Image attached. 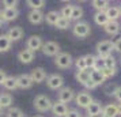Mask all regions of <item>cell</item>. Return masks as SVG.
I'll return each instance as SVG.
<instances>
[{"label": "cell", "instance_id": "4", "mask_svg": "<svg viewBox=\"0 0 121 117\" xmlns=\"http://www.w3.org/2000/svg\"><path fill=\"white\" fill-rule=\"evenodd\" d=\"M72 63H73V59H72V56L69 55L68 52H60V53L55 57L56 67L60 68V69H67V68H69L72 65Z\"/></svg>", "mask_w": 121, "mask_h": 117}, {"label": "cell", "instance_id": "14", "mask_svg": "<svg viewBox=\"0 0 121 117\" xmlns=\"http://www.w3.org/2000/svg\"><path fill=\"white\" fill-rule=\"evenodd\" d=\"M50 110L55 114L53 117H64L67 114V112H68V106L59 102V101H56V102L52 104V109Z\"/></svg>", "mask_w": 121, "mask_h": 117}, {"label": "cell", "instance_id": "17", "mask_svg": "<svg viewBox=\"0 0 121 117\" xmlns=\"http://www.w3.org/2000/svg\"><path fill=\"white\" fill-rule=\"evenodd\" d=\"M18 60L22 64H30L34 60V53L29 49H22L18 53Z\"/></svg>", "mask_w": 121, "mask_h": 117}, {"label": "cell", "instance_id": "10", "mask_svg": "<svg viewBox=\"0 0 121 117\" xmlns=\"http://www.w3.org/2000/svg\"><path fill=\"white\" fill-rule=\"evenodd\" d=\"M30 75V78L33 80V83H42L44 80H46V71H45L42 67H37L31 69V72L29 74Z\"/></svg>", "mask_w": 121, "mask_h": 117}, {"label": "cell", "instance_id": "24", "mask_svg": "<svg viewBox=\"0 0 121 117\" xmlns=\"http://www.w3.org/2000/svg\"><path fill=\"white\" fill-rule=\"evenodd\" d=\"M12 42L6 34H0V53H6L11 49Z\"/></svg>", "mask_w": 121, "mask_h": 117}, {"label": "cell", "instance_id": "30", "mask_svg": "<svg viewBox=\"0 0 121 117\" xmlns=\"http://www.w3.org/2000/svg\"><path fill=\"white\" fill-rule=\"evenodd\" d=\"M82 17H83V8L80 6H73V8H72V14H71V21L79 22Z\"/></svg>", "mask_w": 121, "mask_h": 117}, {"label": "cell", "instance_id": "13", "mask_svg": "<svg viewBox=\"0 0 121 117\" xmlns=\"http://www.w3.org/2000/svg\"><path fill=\"white\" fill-rule=\"evenodd\" d=\"M23 34H25V31H23V29L21 26H14L7 31L6 35L10 38L11 42H15V41H19L21 38H23Z\"/></svg>", "mask_w": 121, "mask_h": 117}, {"label": "cell", "instance_id": "47", "mask_svg": "<svg viewBox=\"0 0 121 117\" xmlns=\"http://www.w3.org/2000/svg\"><path fill=\"white\" fill-rule=\"evenodd\" d=\"M117 108H118V114H120V116H121V104H120V105H118V106H117Z\"/></svg>", "mask_w": 121, "mask_h": 117}, {"label": "cell", "instance_id": "38", "mask_svg": "<svg viewBox=\"0 0 121 117\" xmlns=\"http://www.w3.org/2000/svg\"><path fill=\"white\" fill-rule=\"evenodd\" d=\"M0 4L3 6V8H17L18 1L17 0H1Z\"/></svg>", "mask_w": 121, "mask_h": 117}, {"label": "cell", "instance_id": "29", "mask_svg": "<svg viewBox=\"0 0 121 117\" xmlns=\"http://www.w3.org/2000/svg\"><path fill=\"white\" fill-rule=\"evenodd\" d=\"M4 114H6V117H25L23 110L21 108H17V106H11L10 109H7Z\"/></svg>", "mask_w": 121, "mask_h": 117}, {"label": "cell", "instance_id": "46", "mask_svg": "<svg viewBox=\"0 0 121 117\" xmlns=\"http://www.w3.org/2000/svg\"><path fill=\"white\" fill-rule=\"evenodd\" d=\"M3 114H4V110H3V109L0 108V117H3Z\"/></svg>", "mask_w": 121, "mask_h": 117}, {"label": "cell", "instance_id": "15", "mask_svg": "<svg viewBox=\"0 0 121 117\" xmlns=\"http://www.w3.org/2000/svg\"><path fill=\"white\" fill-rule=\"evenodd\" d=\"M44 17H45V14L41 10H31V11L29 12L27 19L31 25H39L44 21Z\"/></svg>", "mask_w": 121, "mask_h": 117}, {"label": "cell", "instance_id": "6", "mask_svg": "<svg viewBox=\"0 0 121 117\" xmlns=\"http://www.w3.org/2000/svg\"><path fill=\"white\" fill-rule=\"evenodd\" d=\"M93 97L90 95V93L87 91H79L78 94H75V104L82 109H87L88 105L93 102Z\"/></svg>", "mask_w": 121, "mask_h": 117}, {"label": "cell", "instance_id": "43", "mask_svg": "<svg viewBox=\"0 0 121 117\" xmlns=\"http://www.w3.org/2000/svg\"><path fill=\"white\" fill-rule=\"evenodd\" d=\"M114 98L121 104V86H118V89H117V91H116V94H114Z\"/></svg>", "mask_w": 121, "mask_h": 117}, {"label": "cell", "instance_id": "50", "mask_svg": "<svg viewBox=\"0 0 121 117\" xmlns=\"http://www.w3.org/2000/svg\"><path fill=\"white\" fill-rule=\"evenodd\" d=\"M120 11H121V6H120Z\"/></svg>", "mask_w": 121, "mask_h": 117}, {"label": "cell", "instance_id": "27", "mask_svg": "<svg viewBox=\"0 0 121 117\" xmlns=\"http://www.w3.org/2000/svg\"><path fill=\"white\" fill-rule=\"evenodd\" d=\"M94 22L97 23L98 26L104 27L105 25L109 22V19H108V17H106L105 11L104 12H95V14H94Z\"/></svg>", "mask_w": 121, "mask_h": 117}, {"label": "cell", "instance_id": "45", "mask_svg": "<svg viewBox=\"0 0 121 117\" xmlns=\"http://www.w3.org/2000/svg\"><path fill=\"white\" fill-rule=\"evenodd\" d=\"M4 23H6V21L3 19V17H1V10H0V27H1V26H3Z\"/></svg>", "mask_w": 121, "mask_h": 117}, {"label": "cell", "instance_id": "28", "mask_svg": "<svg viewBox=\"0 0 121 117\" xmlns=\"http://www.w3.org/2000/svg\"><path fill=\"white\" fill-rule=\"evenodd\" d=\"M102 113H104V114H106V116L116 117L117 114H118V108H117V105H114V104H109V105L104 106Z\"/></svg>", "mask_w": 121, "mask_h": 117}, {"label": "cell", "instance_id": "19", "mask_svg": "<svg viewBox=\"0 0 121 117\" xmlns=\"http://www.w3.org/2000/svg\"><path fill=\"white\" fill-rule=\"evenodd\" d=\"M14 98L10 93H0V108L4 110V109H10L12 106Z\"/></svg>", "mask_w": 121, "mask_h": 117}, {"label": "cell", "instance_id": "35", "mask_svg": "<svg viewBox=\"0 0 121 117\" xmlns=\"http://www.w3.org/2000/svg\"><path fill=\"white\" fill-rule=\"evenodd\" d=\"M75 67H76L78 71H84V69H87L84 56H80V57H78L76 60H75Z\"/></svg>", "mask_w": 121, "mask_h": 117}, {"label": "cell", "instance_id": "22", "mask_svg": "<svg viewBox=\"0 0 121 117\" xmlns=\"http://www.w3.org/2000/svg\"><path fill=\"white\" fill-rule=\"evenodd\" d=\"M1 86H3L6 90H10V91L17 90L18 89V86H17V76H14V75H7L6 80L3 82Z\"/></svg>", "mask_w": 121, "mask_h": 117}, {"label": "cell", "instance_id": "25", "mask_svg": "<svg viewBox=\"0 0 121 117\" xmlns=\"http://www.w3.org/2000/svg\"><path fill=\"white\" fill-rule=\"evenodd\" d=\"M75 78H76V80L79 82V83L84 86V84L90 80V71H88V69H84V71H76Z\"/></svg>", "mask_w": 121, "mask_h": 117}, {"label": "cell", "instance_id": "5", "mask_svg": "<svg viewBox=\"0 0 121 117\" xmlns=\"http://www.w3.org/2000/svg\"><path fill=\"white\" fill-rule=\"evenodd\" d=\"M73 100H75V91L71 87H61L59 90V93H57V101L59 102L67 105Z\"/></svg>", "mask_w": 121, "mask_h": 117}, {"label": "cell", "instance_id": "48", "mask_svg": "<svg viewBox=\"0 0 121 117\" xmlns=\"http://www.w3.org/2000/svg\"><path fill=\"white\" fill-rule=\"evenodd\" d=\"M101 117H110V116H106V114H104V113H102V114H101Z\"/></svg>", "mask_w": 121, "mask_h": 117}, {"label": "cell", "instance_id": "36", "mask_svg": "<svg viewBox=\"0 0 121 117\" xmlns=\"http://www.w3.org/2000/svg\"><path fill=\"white\" fill-rule=\"evenodd\" d=\"M117 89H118V86H117V84L109 83V84H106V86H105L104 91H105V94H106V95H109V97H110V95H113V97H114Z\"/></svg>", "mask_w": 121, "mask_h": 117}, {"label": "cell", "instance_id": "3", "mask_svg": "<svg viewBox=\"0 0 121 117\" xmlns=\"http://www.w3.org/2000/svg\"><path fill=\"white\" fill-rule=\"evenodd\" d=\"M95 49L98 52V57H101L102 60H105L106 57L112 56V50H113V42L109 39H104V41H99Z\"/></svg>", "mask_w": 121, "mask_h": 117}, {"label": "cell", "instance_id": "42", "mask_svg": "<svg viewBox=\"0 0 121 117\" xmlns=\"http://www.w3.org/2000/svg\"><path fill=\"white\" fill-rule=\"evenodd\" d=\"M6 78H7V72L4 69H0V86L3 84V82L6 80Z\"/></svg>", "mask_w": 121, "mask_h": 117}, {"label": "cell", "instance_id": "31", "mask_svg": "<svg viewBox=\"0 0 121 117\" xmlns=\"http://www.w3.org/2000/svg\"><path fill=\"white\" fill-rule=\"evenodd\" d=\"M56 27L59 29V30H65V29H69L71 27V21L69 19H65V18H59V21L56 22L55 25Z\"/></svg>", "mask_w": 121, "mask_h": 117}, {"label": "cell", "instance_id": "34", "mask_svg": "<svg viewBox=\"0 0 121 117\" xmlns=\"http://www.w3.org/2000/svg\"><path fill=\"white\" fill-rule=\"evenodd\" d=\"M84 60H86V65H87V69H94L95 67V63H97V57L93 55H86L84 56Z\"/></svg>", "mask_w": 121, "mask_h": 117}, {"label": "cell", "instance_id": "32", "mask_svg": "<svg viewBox=\"0 0 121 117\" xmlns=\"http://www.w3.org/2000/svg\"><path fill=\"white\" fill-rule=\"evenodd\" d=\"M26 4L31 10H41L45 6V0H27Z\"/></svg>", "mask_w": 121, "mask_h": 117}, {"label": "cell", "instance_id": "41", "mask_svg": "<svg viewBox=\"0 0 121 117\" xmlns=\"http://www.w3.org/2000/svg\"><path fill=\"white\" fill-rule=\"evenodd\" d=\"M113 50L118 52L121 55V38H117L114 42H113Z\"/></svg>", "mask_w": 121, "mask_h": 117}, {"label": "cell", "instance_id": "16", "mask_svg": "<svg viewBox=\"0 0 121 117\" xmlns=\"http://www.w3.org/2000/svg\"><path fill=\"white\" fill-rule=\"evenodd\" d=\"M19 15V11L18 8H3L1 10V17L6 22H11V21H15Z\"/></svg>", "mask_w": 121, "mask_h": 117}, {"label": "cell", "instance_id": "39", "mask_svg": "<svg viewBox=\"0 0 121 117\" xmlns=\"http://www.w3.org/2000/svg\"><path fill=\"white\" fill-rule=\"evenodd\" d=\"M102 74H104L105 79H108V78H112V76H114L116 74H117V69H116V68H113V69H108V68H104V69H102Z\"/></svg>", "mask_w": 121, "mask_h": 117}, {"label": "cell", "instance_id": "40", "mask_svg": "<svg viewBox=\"0 0 121 117\" xmlns=\"http://www.w3.org/2000/svg\"><path fill=\"white\" fill-rule=\"evenodd\" d=\"M64 117H82V114L76 109H68V112H67V114Z\"/></svg>", "mask_w": 121, "mask_h": 117}, {"label": "cell", "instance_id": "51", "mask_svg": "<svg viewBox=\"0 0 121 117\" xmlns=\"http://www.w3.org/2000/svg\"><path fill=\"white\" fill-rule=\"evenodd\" d=\"M86 117H88V116H86Z\"/></svg>", "mask_w": 121, "mask_h": 117}, {"label": "cell", "instance_id": "37", "mask_svg": "<svg viewBox=\"0 0 121 117\" xmlns=\"http://www.w3.org/2000/svg\"><path fill=\"white\" fill-rule=\"evenodd\" d=\"M116 59L113 57V56H109V57H106L104 60V65L105 68H108V69H113V68H116Z\"/></svg>", "mask_w": 121, "mask_h": 117}, {"label": "cell", "instance_id": "1", "mask_svg": "<svg viewBox=\"0 0 121 117\" xmlns=\"http://www.w3.org/2000/svg\"><path fill=\"white\" fill-rule=\"evenodd\" d=\"M52 104H53V102L50 101V98L45 94L35 95V98L33 100L34 109L37 112H39V113H45V112L50 110V109H52Z\"/></svg>", "mask_w": 121, "mask_h": 117}, {"label": "cell", "instance_id": "33", "mask_svg": "<svg viewBox=\"0 0 121 117\" xmlns=\"http://www.w3.org/2000/svg\"><path fill=\"white\" fill-rule=\"evenodd\" d=\"M72 8H73V6L72 4H67V6H64L63 8L60 10V17L61 18H65V19H69L71 21V14H72Z\"/></svg>", "mask_w": 121, "mask_h": 117}, {"label": "cell", "instance_id": "44", "mask_svg": "<svg viewBox=\"0 0 121 117\" xmlns=\"http://www.w3.org/2000/svg\"><path fill=\"white\" fill-rule=\"evenodd\" d=\"M84 87H86V89H87V90H94V89H95V87H97V86H95V84H94L93 82H91V80H88L87 83L84 84Z\"/></svg>", "mask_w": 121, "mask_h": 117}, {"label": "cell", "instance_id": "26", "mask_svg": "<svg viewBox=\"0 0 121 117\" xmlns=\"http://www.w3.org/2000/svg\"><path fill=\"white\" fill-rule=\"evenodd\" d=\"M59 18H60V14H59V11H49L46 15L44 17V19L46 21V23L48 25H52V26H55L56 22L59 21Z\"/></svg>", "mask_w": 121, "mask_h": 117}, {"label": "cell", "instance_id": "9", "mask_svg": "<svg viewBox=\"0 0 121 117\" xmlns=\"http://www.w3.org/2000/svg\"><path fill=\"white\" fill-rule=\"evenodd\" d=\"M42 44H44V41H42V38L39 35H30L27 38V41H26V49L35 53L37 50H41Z\"/></svg>", "mask_w": 121, "mask_h": 117}, {"label": "cell", "instance_id": "49", "mask_svg": "<svg viewBox=\"0 0 121 117\" xmlns=\"http://www.w3.org/2000/svg\"><path fill=\"white\" fill-rule=\"evenodd\" d=\"M33 117H42V116H33Z\"/></svg>", "mask_w": 121, "mask_h": 117}, {"label": "cell", "instance_id": "18", "mask_svg": "<svg viewBox=\"0 0 121 117\" xmlns=\"http://www.w3.org/2000/svg\"><path fill=\"white\" fill-rule=\"evenodd\" d=\"M104 29H105V31L109 34V35H116V34L120 33L121 25L117 22V21H109V22L104 26Z\"/></svg>", "mask_w": 121, "mask_h": 117}, {"label": "cell", "instance_id": "2", "mask_svg": "<svg viewBox=\"0 0 121 117\" xmlns=\"http://www.w3.org/2000/svg\"><path fill=\"white\" fill-rule=\"evenodd\" d=\"M72 33L78 38H87L91 33V27L87 22L79 21V22H75V25L72 26Z\"/></svg>", "mask_w": 121, "mask_h": 117}, {"label": "cell", "instance_id": "11", "mask_svg": "<svg viewBox=\"0 0 121 117\" xmlns=\"http://www.w3.org/2000/svg\"><path fill=\"white\" fill-rule=\"evenodd\" d=\"M33 80L30 78L29 74H21L17 76V86L18 89H22V90H27L33 86Z\"/></svg>", "mask_w": 121, "mask_h": 117}, {"label": "cell", "instance_id": "8", "mask_svg": "<svg viewBox=\"0 0 121 117\" xmlns=\"http://www.w3.org/2000/svg\"><path fill=\"white\" fill-rule=\"evenodd\" d=\"M46 86L50 90H60L64 86V78L60 74H52L46 78Z\"/></svg>", "mask_w": 121, "mask_h": 117}, {"label": "cell", "instance_id": "12", "mask_svg": "<svg viewBox=\"0 0 121 117\" xmlns=\"http://www.w3.org/2000/svg\"><path fill=\"white\" fill-rule=\"evenodd\" d=\"M102 109H104V106L101 105V102H98V101H93L90 105H88V108L86 109L87 110V116L88 117H98L102 114Z\"/></svg>", "mask_w": 121, "mask_h": 117}, {"label": "cell", "instance_id": "20", "mask_svg": "<svg viewBox=\"0 0 121 117\" xmlns=\"http://www.w3.org/2000/svg\"><path fill=\"white\" fill-rule=\"evenodd\" d=\"M90 80H91L95 86H99V84L104 83L106 79H105L102 71H98V69H91V71H90Z\"/></svg>", "mask_w": 121, "mask_h": 117}, {"label": "cell", "instance_id": "23", "mask_svg": "<svg viewBox=\"0 0 121 117\" xmlns=\"http://www.w3.org/2000/svg\"><path fill=\"white\" fill-rule=\"evenodd\" d=\"M91 6L97 10V12H104L110 7V1H108V0H94V1H91Z\"/></svg>", "mask_w": 121, "mask_h": 117}, {"label": "cell", "instance_id": "7", "mask_svg": "<svg viewBox=\"0 0 121 117\" xmlns=\"http://www.w3.org/2000/svg\"><path fill=\"white\" fill-rule=\"evenodd\" d=\"M42 53L45 56H50V57H56V56L60 53V45L55 42V41H46L42 44Z\"/></svg>", "mask_w": 121, "mask_h": 117}, {"label": "cell", "instance_id": "21", "mask_svg": "<svg viewBox=\"0 0 121 117\" xmlns=\"http://www.w3.org/2000/svg\"><path fill=\"white\" fill-rule=\"evenodd\" d=\"M105 14H106V17H108V19L109 21H117L118 18L121 17V11H120V7H116V6H110L106 11H105Z\"/></svg>", "mask_w": 121, "mask_h": 117}]
</instances>
